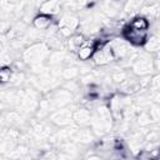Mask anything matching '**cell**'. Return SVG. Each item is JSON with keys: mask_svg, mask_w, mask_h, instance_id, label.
I'll use <instances>...</instances> for the list:
<instances>
[{"mask_svg": "<svg viewBox=\"0 0 160 160\" xmlns=\"http://www.w3.org/2000/svg\"><path fill=\"white\" fill-rule=\"evenodd\" d=\"M126 79H128V74H126L125 71H122V70H119L118 72H115V74L112 75V80L116 81V82H122V81H125Z\"/></svg>", "mask_w": 160, "mask_h": 160, "instance_id": "603a6c76", "label": "cell"}, {"mask_svg": "<svg viewBox=\"0 0 160 160\" xmlns=\"http://www.w3.org/2000/svg\"><path fill=\"white\" fill-rule=\"evenodd\" d=\"M138 121H139L140 125H149L152 120H151V118H150L149 114H146V112H141V114L139 115V118H138Z\"/></svg>", "mask_w": 160, "mask_h": 160, "instance_id": "cb8c5ba5", "label": "cell"}, {"mask_svg": "<svg viewBox=\"0 0 160 160\" xmlns=\"http://www.w3.org/2000/svg\"><path fill=\"white\" fill-rule=\"evenodd\" d=\"M118 1L116 0H110V1H106L105 5H104V12L108 15V16H115L118 12H119V5L116 4Z\"/></svg>", "mask_w": 160, "mask_h": 160, "instance_id": "ac0fdd59", "label": "cell"}, {"mask_svg": "<svg viewBox=\"0 0 160 160\" xmlns=\"http://www.w3.org/2000/svg\"><path fill=\"white\" fill-rule=\"evenodd\" d=\"M142 5H144V0H126L122 10L128 15H134L136 12H140Z\"/></svg>", "mask_w": 160, "mask_h": 160, "instance_id": "7c38bea8", "label": "cell"}, {"mask_svg": "<svg viewBox=\"0 0 160 160\" xmlns=\"http://www.w3.org/2000/svg\"><path fill=\"white\" fill-rule=\"evenodd\" d=\"M95 41H96V40H92V41L85 40V41H84V44H82V45L78 49V51H76L79 60L85 61V60L92 58V55H94V52H95Z\"/></svg>", "mask_w": 160, "mask_h": 160, "instance_id": "52a82bcc", "label": "cell"}, {"mask_svg": "<svg viewBox=\"0 0 160 160\" xmlns=\"http://www.w3.org/2000/svg\"><path fill=\"white\" fill-rule=\"evenodd\" d=\"M39 11L41 14H48V15L54 16L55 14L60 11V1L59 0H44L39 6Z\"/></svg>", "mask_w": 160, "mask_h": 160, "instance_id": "ba28073f", "label": "cell"}, {"mask_svg": "<svg viewBox=\"0 0 160 160\" xmlns=\"http://www.w3.org/2000/svg\"><path fill=\"white\" fill-rule=\"evenodd\" d=\"M149 115L152 121H160V104L152 105L151 110H149Z\"/></svg>", "mask_w": 160, "mask_h": 160, "instance_id": "7402d4cb", "label": "cell"}, {"mask_svg": "<svg viewBox=\"0 0 160 160\" xmlns=\"http://www.w3.org/2000/svg\"><path fill=\"white\" fill-rule=\"evenodd\" d=\"M84 41H85V39H84L82 34H72L68 40V45H69L70 50L78 51V49L84 44Z\"/></svg>", "mask_w": 160, "mask_h": 160, "instance_id": "e0dca14e", "label": "cell"}, {"mask_svg": "<svg viewBox=\"0 0 160 160\" xmlns=\"http://www.w3.org/2000/svg\"><path fill=\"white\" fill-rule=\"evenodd\" d=\"M50 119L54 124L60 125V126H66L70 125L72 122V112L68 109H61V110H56L50 115Z\"/></svg>", "mask_w": 160, "mask_h": 160, "instance_id": "8992f818", "label": "cell"}, {"mask_svg": "<svg viewBox=\"0 0 160 160\" xmlns=\"http://www.w3.org/2000/svg\"><path fill=\"white\" fill-rule=\"evenodd\" d=\"M62 59H64V54H62L60 50H56V51H54L51 55H49V62L52 64V65L59 64Z\"/></svg>", "mask_w": 160, "mask_h": 160, "instance_id": "44dd1931", "label": "cell"}, {"mask_svg": "<svg viewBox=\"0 0 160 160\" xmlns=\"http://www.w3.org/2000/svg\"><path fill=\"white\" fill-rule=\"evenodd\" d=\"M122 38L132 46H144L149 38V30H139L128 25L122 30Z\"/></svg>", "mask_w": 160, "mask_h": 160, "instance_id": "7a4b0ae2", "label": "cell"}, {"mask_svg": "<svg viewBox=\"0 0 160 160\" xmlns=\"http://www.w3.org/2000/svg\"><path fill=\"white\" fill-rule=\"evenodd\" d=\"M145 50L150 51V52H155L160 50V35H152L149 36L145 45H144Z\"/></svg>", "mask_w": 160, "mask_h": 160, "instance_id": "9a60e30c", "label": "cell"}, {"mask_svg": "<svg viewBox=\"0 0 160 160\" xmlns=\"http://www.w3.org/2000/svg\"><path fill=\"white\" fill-rule=\"evenodd\" d=\"M58 26H59V28L65 26V28H69V29H71V30L74 31V30L78 29V26H79V20H78V18H75V16L66 15V16H64V18L58 22Z\"/></svg>", "mask_w": 160, "mask_h": 160, "instance_id": "2e32d148", "label": "cell"}, {"mask_svg": "<svg viewBox=\"0 0 160 160\" xmlns=\"http://www.w3.org/2000/svg\"><path fill=\"white\" fill-rule=\"evenodd\" d=\"M129 25L131 28L139 29V30H149L150 28V20L142 15H136L135 18L131 19V21L129 22Z\"/></svg>", "mask_w": 160, "mask_h": 160, "instance_id": "4fadbf2b", "label": "cell"}, {"mask_svg": "<svg viewBox=\"0 0 160 160\" xmlns=\"http://www.w3.org/2000/svg\"><path fill=\"white\" fill-rule=\"evenodd\" d=\"M52 25V16L48 14H39L32 19V26L36 30H46Z\"/></svg>", "mask_w": 160, "mask_h": 160, "instance_id": "9c48e42d", "label": "cell"}, {"mask_svg": "<svg viewBox=\"0 0 160 160\" xmlns=\"http://www.w3.org/2000/svg\"><path fill=\"white\" fill-rule=\"evenodd\" d=\"M48 52H49V46L42 42H38L30 45L24 51L22 58L25 61L30 64H40V61H42L48 56Z\"/></svg>", "mask_w": 160, "mask_h": 160, "instance_id": "6da1fadb", "label": "cell"}, {"mask_svg": "<svg viewBox=\"0 0 160 160\" xmlns=\"http://www.w3.org/2000/svg\"><path fill=\"white\" fill-rule=\"evenodd\" d=\"M92 138H94V131L90 130V129H80L75 132L74 135V139L82 142V144H88V142H91L92 141Z\"/></svg>", "mask_w": 160, "mask_h": 160, "instance_id": "5bb4252c", "label": "cell"}, {"mask_svg": "<svg viewBox=\"0 0 160 160\" xmlns=\"http://www.w3.org/2000/svg\"><path fill=\"white\" fill-rule=\"evenodd\" d=\"M71 101V94L68 90H59L54 94V98L51 100V102L58 106V108H62L65 105H68Z\"/></svg>", "mask_w": 160, "mask_h": 160, "instance_id": "30bf717a", "label": "cell"}, {"mask_svg": "<svg viewBox=\"0 0 160 160\" xmlns=\"http://www.w3.org/2000/svg\"><path fill=\"white\" fill-rule=\"evenodd\" d=\"M150 88L152 90H160V74L155 75L150 80Z\"/></svg>", "mask_w": 160, "mask_h": 160, "instance_id": "d4e9b609", "label": "cell"}, {"mask_svg": "<svg viewBox=\"0 0 160 160\" xmlns=\"http://www.w3.org/2000/svg\"><path fill=\"white\" fill-rule=\"evenodd\" d=\"M154 100H155L158 104H160V90H159V92H156V94H155V96H154Z\"/></svg>", "mask_w": 160, "mask_h": 160, "instance_id": "484cf974", "label": "cell"}, {"mask_svg": "<svg viewBox=\"0 0 160 160\" xmlns=\"http://www.w3.org/2000/svg\"><path fill=\"white\" fill-rule=\"evenodd\" d=\"M109 45L111 48L115 59H125L131 55L130 44L124 38H115L109 41Z\"/></svg>", "mask_w": 160, "mask_h": 160, "instance_id": "3957f363", "label": "cell"}, {"mask_svg": "<svg viewBox=\"0 0 160 160\" xmlns=\"http://www.w3.org/2000/svg\"><path fill=\"white\" fill-rule=\"evenodd\" d=\"M154 69V60H151L149 56H139L132 62V72L139 76H148Z\"/></svg>", "mask_w": 160, "mask_h": 160, "instance_id": "277c9868", "label": "cell"}, {"mask_svg": "<svg viewBox=\"0 0 160 160\" xmlns=\"http://www.w3.org/2000/svg\"><path fill=\"white\" fill-rule=\"evenodd\" d=\"M14 74H12V70L8 66H2V69L0 70V79L2 82H8L12 79Z\"/></svg>", "mask_w": 160, "mask_h": 160, "instance_id": "ffe728a7", "label": "cell"}, {"mask_svg": "<svg viewBox=\"0 0 160 160\" xmlns=\"http://www.w3.org/2000/svg\"><path fill=\"white\" fill-rule=\"evenodd\" d=\"M72 119L78 125H88L91 121V114L88 109H78L72 112Z\"/></svg>", "mask_w": 160, "mask_h": 160, "instance_id": "8fae6325", "label": "cell"}, {"mask_svg": "<svg viewBox=\"0 0 160 160\" xmlns=\"http://www.w3.org/2000/svg\"><path fill=\"white\" fill-rule=\"evenodd\" d=\"M91 59H92L94 64L102 66V65H106V64L111 62L112 60H115V56H114V54L111 51V48H110V45L108 42L104 48L95 50V52H94Z\"/></svg>", "mask_w": 160, "mask_h": 160, "instance_id": "5b68a950", "label": "cell"}, {"mask_svg": "<svg viewBox=\"0 0 160 160\" xmlns=\"http://www.w3.org/2000/svg\"><path fill=\"white\" fill-rule=\"evenodd\" d=\"M116 1H120V0H116Z\"/></svg>", "mask_w": 160, "mask_h": 160, "instance_id": "4316f807", "label": "cell"}, {"mask_svg": "<svg viewBox=\"0 0 160 160\" xmlns=\"http://www.w3.org/2000/svg\"><path fill=\"white\" fill-rule=\"evenodd\" d=\"M78 75H79V69H78V68H74V66L66 68V69H64L62 72H61V76H62L64 79H66V80H72V79L76 78Z\"/></svg>", "mask_w": 160, "mask_h": 160, "instance_id": "d6986e66", "label": "cell"}]
</instances>
